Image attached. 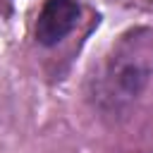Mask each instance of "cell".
Segmentation results:
<instances>
[{
    "label": "cell",
    "mask_w": 153,
    "mask_h": 153,
    "mask_svg": "<svg viewBox=\"0 0 153 153\" xmlns=\"http://www.w3.org/2000/svg\"><path fill=\"white\" fill-rule=\"evenodd\" d=\"M79 5L74 0H45L36 19V41L41 45L60 43L76 24Z\"/></svg>",
    "instance_id": "6da1fadb"
}]
</instances>
